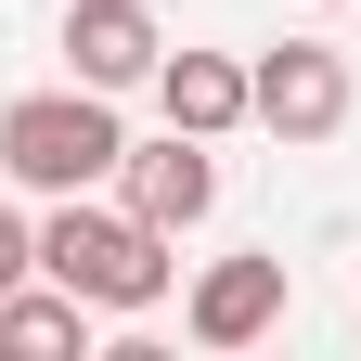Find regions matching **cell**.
Wrapping results in <instances>:
<instances>
[{
    "label": "cell",
    "instance_id": "obj_1",
    "mask_svg": "<svg viewBox=\"0 0 361 361\" xmlns=\"http://www.w3.org/2000/svg\"><path fill=\"white\" fill-rule=\"evenodd\" d=\"M39 271H52L65 297H90L104 323H142V310L180 284L168 233L129 219V207H104V194H52V219H39Z\"/></svg>",
    "mask_w": 361,
    "mask_h": 361
},
{
    "label": "cell",
    "instance_id": "obj_2",
    "mask_svg": "<svg viewBox=\"0 0 361 361\" xmlns=\"http://www.w3.org/2000/svg\"><path fill=\"white\" fill-rule=\"evenodd\" d=\"M116 155H129L116 90H90V78H65V90H13V104H0V180L39 194V207H52V194H104Z\"/></svg>",
    "mask_w": 361,
    "mask_h": 361
},
{
    "label": "cell",
    "instance_id": "obj_3",
    "mask_svg": "<svg viewBox=\"0 0 361 361\" xmlns=\"http://www.w3.org/2000/svg\"><path fill=\"white\" fill-rule=\"evenodd\" d=\"M348 52H323V39H284V52H258L245 65V129H271L284 155H310V142H336L348 129Z\"/></svg>",
    "mask_w": 361,
    "mask_h": 361
},
{
    "label": "cell",
    "instance_id": "obj_4",
    "mask_svg": "<svg viewBox=\"0 0 361 361\" xmlns=\"http://www.w3.org/2000/svg\"><path fill=\"white\" fill-rule=\"evenodd\" d=\"M116 207H129V219H155L168 245H180V233H207V219H219V155L194 142V129L129 142V155H116Z\"/></svg>",
    "mask_w": 361,
    "mask_h": 361
},
{
    "label": "cell",
    "instance_id": "obj_5",
    "mask_svg": "<svg viewBox=\"0 0 361 361\" xmlns=\"http://www.w3.org/2000/svg\"><path fill=\"white\" fill-rule=\"evenodd\" d=\"M284 310H297L284 258H207L180 323H194V348H258V336H284Z\"/></svg>",
    "mask_w": 361,
    "mask_h": 361
},
{
    "label": "cell",
    "instance_id": "obj_6",
    "mask_svg": "<svg viewBox=\"0 0 361 361\" xmlns=\"http://www.w3.org/2000/svg\"><path fill=\"white\" fill-rule=\"evenodd\" d=\"M168 65V26L142 13V0H65V78L90 90H155Z\"/></svg>",
    "mask_w": 361,
    "mask_h": 361
},
{
    "label": "cell",
    "instance_id": "obj_7",
    "mask_svg": "<svg viewBox=\"0 0 361 361\" xmlns=\"http://www.w3.org/2000/svg\"><path fill=\"white\" fill-rule=\"evenodd\" d=\"M155 116L194 129V142H233V129H245V65L233 52H168L155 65Z\"/></svg>",
    "mask_w": 361,
    "mask_h": 361
},
{
    "label": "cell",
    "instance_id": "obj_8",
    "mask_svg": "<svg viewBox=\"0 0 361 361\" xmlns=\"http://www.w3.org/2000/svg\"><path fill=\"white\" fill-rule=\"evenodd\" d=\"M90 323H104V310H90V297H65L52 271L0 284V361H52V348H90Z\"/></svg>",
    "mask_w": 361,
    "mask_h": 361
},
{
    "label": "cell",
    "instance_id": "obj_9",
    "mask_svg": "<svg viewBox=\"0 0 361 361\" xmlns=\"http://www.w3.org/2000/svg\"><path fill=\"white\" fill-rule=\"evenodd\" d=\"M39 271V219H13V194H0V284H26Z\"/></svg>",
    "mask_w": 361,
    "mask_h": 361
}]
</instances>
